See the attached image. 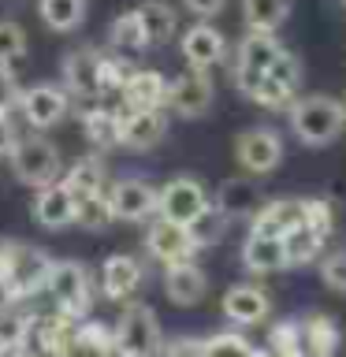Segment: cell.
<instances>
[{"label": "cell", "instance_id": "1", "mask_svg": "<svg viewBox=\"0 0 346 357\" xmlns=\"http://www.w3.org/2000/svg\"><path fill=\"white\" fill-rule=\"evenodd\" d=\"M346 127V108L343 100H335L328 93H309V97H298L290 105V130L301 145H328L343 134Z\"/></svg>", "mask_w": 346, "mask_h": 357}, {"label": "cell", "instance_id": "2", "mask_svg": "<svg viewBox=\"0 0 346 357\" xmlns=\"http://www.w3.org/2000/svg\"><path fill=\"white\" fill-rule=\"evenodd\" d=\"M8 160H11V172H15L19 183L38 186V190L56 183V175H60V149H56L49 138H41V134L15 138Z\"/></svg>", "mask_w": 346, "mask_h": 357}, {"label": "cell", "instance_id": "3", "mask_svg": "<svg viewBox=\"0 0 346 357\" xmlns=\"http://www.w3.org/2000/svg\"><path fill=\"white\" fill-rule=\"evenodd\" d=\"M52 261L41 250H30V245L8 242L0 250V283H4L11 294H33V290L45 287L49 279Z\"/></svg>", "mask_w": 346, "mask_h": 357}, {"label": "cell", "instance_id": "4", "mask_svg": "<svg viewBox=\"0 0 346 357\" xmlns=\"http://www.w3.org/2000/svg\"><path fill=\"white\" fill-rule=\"evenodd\" d=\"M112 346L123 357H156L160 350V324L149 305H127L112 331Z\"/></svg>", "mask_w": 346, "mask_h": 357}, {"label": "cell", "instance_id": "5", "mask_svg": "<svg viewBox=\"0 0 346 357\" xmlns=\"http://www.w3.org/2000/svg\"><path fill=\"white\" fill-rule=\"evenodd\" d=\"M298 86H301V63H298V56H290L283 49L272 60V67L257 78L250 100H257V105H264V108H287V105H294Z\"/></svg>", "mask_w": 346, "mask_h": 357}, {"label": "cell", "instance_id": "6", "mask_svg": "<svg viewBox=\"0 0 346 357\" xmlns=\"http://www.w3.org/2000/svg\"><path fill=\"white\" fill-rule=\"evenodd\" d=\"M205 208H209L205 186L190 175H179L156 190V216H164V220H175V223H186L190 227Z\"/></svg>", "mask_w": 346, "mask_h": 357}, {"label": "cell", "instance_id": "7", "mask_svg": "<svg viewBox=\"0 0 346 357\" xmlns=\"http://www.w3.org/2000/svg\"><path fill=\"white\" fill-rule=\"evenodd\" d=\"M283 52V45L276 41V33L268 30H250L239 45V67H234V82H239V89L246 97L253 93L257 78H261L268 67H272V60Z\"/></svg>", "mask_w": 346, "mask_h": 357}, {"label": "cell", "instance_id": "8", "mask_svg": "<svg viewBox=\"0 0 346 357\" xmlns=\"http://www.w3.org/2000/svg\"><path fill=\"white\" fill-rule=\"evenodd\" d=\"M234 160L250 175H268L283 164V142H279L276 130H264V127L242 130L234 138Z\"/></svg>", "mask_w": 346, "mask_h": 357}, {"label": "cell", "instance_id": "9", "mask_svg": "<svg viewBox=\"0 0 346 357\" xmlns=\"http://www.w3.org/2000/svg\"><path fill=\"white\" fill-rule=\"evenodd\" d=\"M45 290L56 298L63 312H86L89 305V275L78 261H52Z\"/></svg>", "mask_w": 346, "mask_h": 357}, {"label": "cell", "instance_id": "10", "mask_svg": "<svg viewBox=\"0 0 346 357\" xmlns=\"http://www.w3.org/2000/svg\"><path fill=\"white\" fill-rule=\"evenodd\" d=\"M167 105L186 119L205 116V112L212 108V78H209V71L190 67V71H183L179 78H172V82H167Z\"/></svg>", "mask_w": 346, "mask_h": 357}, {"label": "cell", "instance_id": "11", "mask_svg": "<svg viewBox=\"0 0 346 357\" xmlns=\"http://www.w3.org/2000/svg\"><path fill=\"white\" fill-rule=\"evenodd\" d=\"M145 245H149V253L164 268L179 264V261H190V257L197 253V242H194V234H190L186 223H175V220H164V216L153 220L149 234H145Z\"/></svg>", "mask_w": 346, "mask_h": 357}, {"label": "cell", "instance_id": "12", "mask_svg": "<svg viewBox=\"0 0 346 357\" xmlns=\"http://www.w3.org/2000/svg\"><path fill=\"white\" fill-rule=\"evenodd\" d=\"M108 205H112V220L142 223L156 212V190L145 178H119L108 190Z\"/></svg>", "mask_w": 346, "mask_h": 357}, {"label": "cell", "instance_id": "13", "mask_svg": "<svg viewBox=\"0 0 346 357\" xmlns=\"http://www.w3.org/2000/svg\"><path fill=\"white\" fill-rule=\"evenodd\" d=\"M63 82H67V93L97 97L108 82V63L93 49H75L63 60Z\"/></svg>", "mask_w": 346, "mask_h": 357}, {"label": "cell", "instance_id": "14", "mask_svg": "<svg viewBox=\"0 0 346 357\" xmlns=\"http://www.w3.org/2000/svg\"><path fill=\"white\" fill-rule=\"evenodd\" d=\"M167 134V119L160 108H130L127 116H119V145L127 149H153Z\"/></svg>", "mask_w": 346, "mask_h": 357}, {"label": "cell", "instance_id": "15", "mask_svg": "<svg viewBox=\"0 0 346 357\" xmlns=\"http://www.w3.org/2000/svg\"><path fill=\"white\" fill-rule=\"evenodd\" d=\"M19 108L27 116L30 127H56L63 116H67V89L60 86H33V89H22L19 97Z\"/></svg>", "mask_w": 346, "mask_h": 357}, {"label": "cell", "instance_id": "16", "mask_svg": "<svg viewBox=\"0 0 346 357\" xmlns=\"http://www.w3.org/2000/svg\"><path fill=\"white\" fill-rule=\"evenodd\" d=\"M75 208H78V197L67 183H49V186L38 190V197H33V216H38V223L49 231L71 227Z\"/></svg>", "mask_w": 346, "mask_h": 357}, {"label": "cell", "instance_id": "17", "mask_svg": "<svg viewBox=\"0 0 346 357\" xmlns=\"http://www.w3.org/2000/svg\"><path fill=\"white\" fill-rule=\"evenodd\" d=\"M179 49H183V60L190 67H201V71H209L212 63H220L223 60V52H227V41H223V33L212 26V22H194L186 33H183V41H179Z\"/></svg>", "mask_w": 346, "mask_h": 357}, {"label": "cell", "instance_id": "18", "mask_svg": "<svg viewBox=\"0 0 346 357\" xmlns=\"http://www.w3.org/2000/svg\"><path fill=\"white\" fill-rule=\"evenodd\" d=\"M242 264L257 275H268V272H283L287 264V245L279 234H268V231H250V238L242 245Z\"/></svg>", "mask_w": 346, "mask_h": 357}, {"label": "cell", "instance_id": "19", "mask_svg": "<svg viewBox=\"0 0 346 357\" xmlns=\"http://www.w3.org/2000/svg\"><path fill=\"white\" fill-rule=\"evenodd\" d=\"M205 290H209V279L205 272L194 264V261H179V264H167V272H164V294L175 301V305H197L201 298H205Z\"/></svg>", "mask_w": 346, "mask_h": 357}, {"label": "cell", "instance_id": "20", "mask_svg": "<svg viewBox=\"0 0 346 357\" xmlns=\"http://www.w3.org/2000/svg\"><path fill=\"white\" fill-rule=\"evenodd\" d=\"M268 294L261 287L253 283H239L231 287L227 294H223V317H227L231 324H239V328H250V324H261L268 317Z\"/></svg>", "mask_w": 346, "mask_h": 357}, {"label": "cell", "instance_id": "21", "mask_svg": "<svg viewBox=\"0 0 346 357\" xmlns=\"http://www.w3.org/2000/svg\"><path fill=\"white\" fill-rule=\"evenodd\" d=\"M138 287H142V264L127 253L108 257L105 268H100V290H105L112 301H127Z\"/></svg>", "mask_w": 346, "mask_h": 357}, {"label": "cell", "instance_id": "22", "mask_svg": "<svg viewBox=\"0 0 346 357\" xmlns=\"http://www.w3.org/2000/svg\"><path fill=\"white\" fill-rule=\"evenodd\" d=\"M306 223V201L298 197H279V201H264L261 208L253 212V231H268V234H283L290 227Z\"/></svg>", "mask_w": 346, "mask_h": 357}, {"label": "cell", "instance_id": "23", "mask_svg": "<svg viewBox=\"0 0 346 357\" xmlns=\"http://www.w3.org/2000/svg\"><path fill=\"white\" fill-rule=\"evenodd\" d=\"M216 208L227 220L253 216V212L261 208V190H257L250 178H227V183H220V190H216Z\"/></svg>", "mask_w": 346, "mask_h": 357}, {"label": "cell", "instance_id": "24", "mask_svg": "<svg viewBox=\"0 0 346 357\" xmlns=\"http://www.w3.org/2000/svg\"><path fill=\"white\" fill-rule=\"evenodd\" d=\"M123 100L130 108H160L167 105V82L156 71H134L123 78Z\"/></svg>", "mask_w": 346, "mask_h": 357}, {"label": "cell", "instance_id": "25", "mask_svg": "<svg viewBox=\"0 0 346 357\" xmlns=\"http://www.w3.org/2000/svg\"><path fill=\"white\" fill-rule=\"evenodd\" d=\"M134 11H138L142 30H145V41H149V45H164V41L175 38L179 15H175L172 4H164V0H145V4L134 8Z\"/></svg>", "mask_w": 346, "mask_h": 357}, {"label": "cell", "instance_id": "26", "mask_svg": "<svg viewBox=\"0 0 346 357\" xmlns=\"http://www.w3.org/2000/svg\"><path fill=\"white\" fill-rule=\"evenodd\" d=\"M290 15V0H242L246 30H268L276 33Z\"/></svg>", "mask_w": 346, "mask_h": 357}, {"label": "cell", "instance_id": "27", "mask_svg": "<svg viewBox=\"0 0 346 357\" xmlns=\"http://www.w3.org/2000/svg\"><path fill=\"white\" fill-rule=\"evenodd\" d=\"M41 22L56 33H71L86 19V0H38Z\"/></svg>", "mask_w": 346, "mask_h": 357}, {"label": "cell", "instance_id": "28", "mask_svg": "<svg viewBox=\"0 0 346 357\" xmlns=\"http://www.w3.org/2000/svg\"><path fill=\"white\" fill-rule=\"evenodd\" d=\"M283 245H287V264H309L320 253L324 234L317 227H309V223H298V227H290L283 234Z\"/></svg>", "mask_w": 346, "mask_h": 357}, {"label": "cell", "instance_id": "29", "mask_svg": "<svg viewBox=\"0 0 346 357\" xmlns=\"http://www.w3.org/2000/svg\"><path fill=\"white\" fill-rule=\"evenodd\" d=\"M82 130L89 145H97V149H112V145H119V116H112L105 108H93L82 116Z\"/></svg>", "mask_w": 346, "mask_h": 357}, {"label": "cell", "instance_id": "30", "mask_svg": "<svg viewBox=\"0 0 346 357\" xmlns=\"http://www.w3.org/2000/svg\"><path fill=\"white\" fill-rule=\"evenodd\" d=\"M108 350H112V335L100 328V324H86V328L67 342L63 357H108Z\"/></svg>", "mask_w": 346, "mask_h": 357}, {"label": "cell", "instance_id": "31", "mask_svg": "<svg viewBox=\"0 0 346 357\" xmlns=\"http://www.w3.org/2000/svg\"><path fill=\"white\" fill-rule=\"evenodd\" d=\"M75 223H82L86 231L108 227V223H112V205H108V194H105V190H93V194H82V197H78Z\"/></svg>", "mask_w": 346, "mask_h": 357}, {"label": "cell", "instance_id": "32", "mask_svg": "<svg viewBox=\"0 0 346 357\" xmlns=\"http://www.w3.org/2000/svg\"><path fill=\"white\" fill-rule=\"evenodd\" d=\"M108 38H112V45H116L119 52H142V49H149V41H145V30H142V19H138V11H127V15H119L116 22H112Z\"/></svg>", "mask_w": 346, "mask_h": 357}, {"label": "cell", "instance_id": "33", "mask_svg": "<svg viewBox=\"0 0 346 357\" xmlns=\"http://www.w3.org/2000/svg\"><path fill=\"white\" fill-rule=\"evenodd\" d=\"M227 216H223V212L216 208V205H209L205 212H201V216L190 223V234H194V242H197V250L201 245H212V242H220L223 238V231H227Z\"/></svg>", "mask_w": 346, "mask_h": 357}, {"label": "cell", "instance_id": "34", "mask_svg": "<svg viewBox=\"0 0 346 357\" xmlns=\"http://www.w3.org/2000/svg\"><path fill=\"white\" fill-rule=\"evenodd\" d=\"M63 183L75 190V197L93 194V190L105 186V167H100V164L93 160V156H86V160H78V164L71 167V175H67Z\"/></svg>", "mask_w": 346, "mask_h": 357}, {"label": "cell", "instance_id": "35", "mask_svg": "<svg viewBox=\"0 0 346 357\" xmlns=\"http://www.w3.org/2000/svg\"><path fill=\"white\" fill-rule=\"evenodd\" d=\"M201 357H257V354L242 335L220 331V335H212V339L201 342Z\"/></svg>", "mask_w": 346, "mask_h": 357}, {"label": "cell", "instance_id": "36", "mask_svg": "<svg viewBox=\"0 0 346 357\" xmlns=\"http://www.w3.org/2000/svg\"><path fill=\"white\" fill-rule=\"evenodd\" d=\"M27 56V30L11 19H0V63H15Z\"/></svg>", "mask_w": 346, "mask_h": 357}, {"label": "cell", "instance_id": "37", "mask_svg": "<svg viewBox=\"0 0 346 357\" xmlns=\"http://www.w3.org/2000/svg\"><path fill=\"white\" fill-rule=\"evenodd\" d=\"M320 279H324V287H328V290H339V294H346V250L324 257Z\"/></svg>", "mask_w": 346, "mask_h": 357}, {"label": "cell", "instance_id": "38", "mask_svg": "<svg viewBox=\"0 0 346 357\" xmlns=\"http://www.w3.org/2000/svg\"><path fill=\"white\" fill-rule=\"evenodd\" d=\"M19 97H22V86H19L15 71L8 63H0V112H11L19 105Z\"/></svg>", "mask_w": 346, "mask_h": 357}, {"label": "cell", "instance_id": "39", "mask_svg": "<svg viewBox=\"0 0 346 357\" xmlns=\"http://www.w3.org/2000/svg\"><path fill=\"white\" fill-rule=\"evenodd\" d=\"M190 15H197V19H212V15H220L223 8H227V0H183Z\"/></svg>", "mask_w": 346, "mask_h": 357}, {"label": "cell", "instance_id": "40", "mask_svg": "<svg viewBox=\"0 0 346 357\" xmlns=\"http://www.w3.org/2000/svg\"><path fill=\"white\" fill-rule=\"evenodd\" d=\"M22 331H27V328H22L19 317H4V320H0V342H4V346H15L22 339Z\"/></svg>", "mask_w": 346, "mask_h": 357}, {"label": "cell", "instance_id": "41", "mask_svg": "<svg viewBox=\"0 0 346 357\" xmlns=\"http://www.w3.org/2000/svg\"><path fill=\"white\" fill-rule=\"evenodd\" d=\"M15 145V127H11V112H0V156L11 153Z\"/></svg>", "mask_w": 346, "mask_h": 357}, {"label": "cell", "instance_id": "42", "mask_svg": "<svg viewBox=\"0 0 346 357\" xmlns=\"http://www.w3.org/2000/svg\"><path fill=\"white\" fill-rule=\"evenodd\" d=\"M167 357H201V342L197 339H179L167 346Z\"/></svg>", "mask_w": 346, "mask_h": 357}, {"label": "cell", "instance_id": "43", "mask_svg": "<svg viewBox=\"0 0 346 357\" xmlns=\"http://www.w3.org/2000/svg\"><path fill=\"white\" fill-rule=\"evenodd\" d=\"M339 4H343V8H346V0H339Z\"/></svg>", "mask_w": 346, "mask_h": 357}, {"label": "cell", "instance_id": "44", "mask_svg": "<svg viewBox=\"0 0 346 357\" xmlns=\"http://www.w3.org/2000/svg\"><path fill=\"white\" fill-rule=\"evenodd\" d=\"M343 108H346V100H343Z\"/></svg>", "mask_w": 346, "mask_h": 357}]
</instances>
